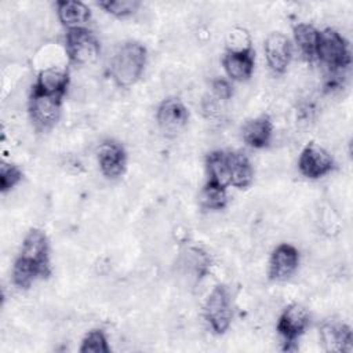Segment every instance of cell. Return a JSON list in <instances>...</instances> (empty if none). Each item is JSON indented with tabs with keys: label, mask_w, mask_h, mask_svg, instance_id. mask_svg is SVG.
I'll list each match as a JSON object with an SVG mask.
<instances>
[{
	"label": "cell",
	"mask_w": 353,
	"mask_h": 353,
	"mask_svg": "<svg viewBox=\"0 0 353 353\" xmlns=\"http://www.w3.org/2000/svg\"><path fill=\"white\" fill-rule=\"evenodd\" d=\"M146 57V48L139 41L128 40L121 43L110 58V77L120 87L135 84L143 73Z\"/></svg>",
	"instance_id": "cell-1"
},
{
	"label": "cell",
	"mask_w": 353,
	"mask_h": 353,
	"mask_svg": "<svg viewBox=\"0 0 353 353\" xmlns=\"http://www.w3.org/2000/svg\"><path fill=\"white\" fill-rule=\"evenodd\" d=\"M316 59L331 72H341L352 63V54L346 39L335 29L327 28L319 32Z\"/></svg>",
	"instance_id": "cell-2"
},
{
	"label": "cell",
	"mask_w": 353,
	"mask_h": 353,
	"mask_svg": "<svg viewBox=\"0 0 353 353\" xmlns=\"http://www.w3.org/2000/svg\"><path fill=\"white\" fill-rule=\"evenodd\" d=\"M65 50L72 63L85 66L98 59L101 46L97 36L88 28L81 26L66 30Z\"/></svg>",
	"instance_id": "cell-3"
},
{
	"label": "cell",
	"mask_w": 353,
	"mask_h": 353,
	"mask_svg": "<svg viewBox=\"0 0 353 353\" xmlns=\"http://www.w3.org/2000/svg\"><path fill=\"white\" fill-rule=\"evenodd\" d=\"M204 317L211 330L221 335L228 331L233 317L229 290L223 284L215 285L204 303Z\"/></svg>",
	"instance_id": "cell-4"
},
{
	"label": "cell",
	"mask_w": 353,
	"mask_h": 353,
	"mask_svg": "<svg viewBox=\"0 0 353 353\" xmlns=\"http://www.w3.org/2000/svg\"><path fill=\"white\" fill-rule=\"evenodd\" d=\"M19 258L33 265L41 277H47L50 268V245L46 233L40 229H30L22 243Z\"/></svg>",
	"instance_id": "cell-5"
},
{
	"label": "cell",
	"mask_w": 353,
	"mask_h": 353,
	"mask_svg": "<svg viewBox=\"0 0 353 353\" xmlns=\"http://www.w3.org/2000/svg\"><path fill=\"white\" fill-rule=\"evenodd\" d=\"M335 167L331 154L314 142H309L298 159L299 172L309 179H319L330 174Z\"/></svg>",
	"instance_id": "cell-6"
},
{
	"label": "cell",
	"mask_w": 353,
	"mask_h": 353,
	"mask_svg": "<svg viewBox=\"0 0 353 353\" xmlns=\"http://www.w3.org/2000/svg\"><path fill=\"white\" fill-rule=\"evenodd\" d=\"M62 97L32 91L29 99V114L33 124L40 130L51 128L59 119Z\"/></svg>",
	"instance_id": "cell-7"
},
{
	"label": "cell",
	"mask_w": 353,
	"mask_h": 353,
	"mask_svg": "<svg viewBox=\"0 0 353 353\" xmlns=\"http://www.w3.org/2000/svg\"><path fill=\"white\" fill-rule=\"evenodd\" d=\"M310 321V314L301 303L288 305L279 317L277 331L284 339L285 345L295 343V341L305 332Z\"/></svg>",
	"instance_id": "cell-8"
},
{
	"label": "cell",
	"mask_w": 353,
	"mask_h": 353,
	"mask_svg": "<svg viewBox=\"0 0 353 353\" xmlns=\"http://www.w3.org/2000/svg\"><path fill=\"white\" fill-rule=\"evenodd\" d=\"M299 265V251L288 243L279 244L270 254L269 277L276 281L287 280Z\"/></svg>",
	"instance_id": "cell-9"
},
{
	"label": "cell",
	"mask_w": 353,
	"mask_h": 353,
	"mask_svg": "<svg viewBox=\"0 0 353 353\" xmlns=\"http://www.w3.org/2000/svg\"><path fill=\"white\" fill-rule=\"evenodd\" d=\"M263 51L269 68L274 73H284L292 58L290 39L281 32H273L266 37Z\"/></svg>",
	"instance_id": "cell-10"
},
{
	"label": "cell",
	"mask_w": 353,
	"mask_h": 353,
	"mask_svg": "<svg viewBox=\"0 0 353 353\" xmlns=\"http://www.w3.org/2000/svg\"><path fill=\"white\" fill-rule=\"evenodd\" d=\"M97 157H98L101 172L106 178L114 179L125 171L127 153L124 148L114 141L102 142L98 148Z\"/></svg>",
	"instance_id": "cell-11"
},
{
	"label": "cell",
	"mask_w": 353,
	"mask_h": 353,
	"mask_svg": "<svg viewBox=\"0 0 353 353\" xmlns=\"http://www.w3.org/2000/svg\"><path fill=\"white\" fill-rule=\"evenodd\" d=\"M320 341L327 352H352L353 335L347 324L330 320L320 327Z\"/></svg>",
	"instance_id": "cell-12"
},
{
	"label": "cell",
	"mask_w": 353,
	"mask_h": 353,
	"mask_svg": "<svg viewBox=\"0 0 353 353\" xmlns=\"http://www.w3.org/2000/svg\"><path fill=\"white\" fill-rule=\"evenodd\" d=\"M156 119L163 131L175 132L188 123L189 112L181 99L167 98L159 105Z\"/></svg>",
	"instance_id": "cell-13"
},
{
	"label": "cell",
	"mask_w": 353,
	"mask_h": 353,
	"mask_svg": "<svg viewBox=\"0 0 353 353\" xmlns=\"http://www.w3.org/2000/svg\"><path fill=\"white\" fill-rule=\"evenodd\" d=\"M222 65L230 80L245 81L252 76L255 52L252 48L243 51H226L222 58Z\"/></svg>",
	"instance_id": "cell-14"
},
{
	"label": "cell",
	"mask_w": 353,
	"mask_h": 353,
	"mask_svg": "<svg viewBox=\"0 0 353 353\" xmlns=\"http://www.w3.org/2000/svg\"><path fill=\"white\" fill-rule=\"evenodd\" d=\"M69 85V72L65 68L51 66L47 69H43L33 84L32 91L48 94V95H57L63 97Z\"/></svg>",
	"instance_id": "cell-15"
},
{
	"label": "cell",
	"mask_w": 353,
	"mask_h": 353,
	"mask_svg": "<svg viewBox=\"0 0 353 353\" xmlns=\"http://www.w3.org/2000/svg\"><path fill=\"white\" fill-rule=\"evenodd\" d=\"M243 139L244 142L254 148V149H262L269 146L273 135V124L269 116H259L255 119L248 120L243 125Z\"/></svg>",
	"instance_id": "cell-16"
},
{
	"label": "cell",
	"mask_w": 353,
	"mask_h": 353,
	"mask_svg": "<svg viewBox=\"0 0 353 353\" xmlns=\"http://www.w3.org/2000/svg\"><path fill=\"white\" fill-rule=\"evenodd\" d=\"M57 15L66 29L81 28L91 18V11L87 4L77 0H58L57 1Z\"/></svg>",
	"instance_id": "cell-17"
},
{
	"label": "cell",
	"mask_w": 353,
	"mask_h": 353,
	"mask_svg": "<svg viewBox=\"0 0 353 353\" xmlns=\"http://www.w3.org/2000/svg\"><path fill=\"white\" fill-rule=\"evenodd\" d=\"M230 185L237 189H245L252 183L254 168L248 157L241 152H228Z\"/></svg>",
	"instance_id": "cell-18"
},
{
	"label": "cell",
	"mask_w": 353,
	"mask_h": 353,
	"mask_svg": "<svg viewBox=\"0 0 353 353\" xmlns=\"http://www.w3.org/2000/svg\"><path fill=\"white\" fill-rule=\"evenodd\" d=\"M205 170L208 176L207 182H211L223 188L230 185L228 152L225 150L211 152L205 159Z\"/></svg>",
	"instance_id": "cell-19"
},
{
	"label": "cell",
	"mask_w": 353,
	"mask_h": 353,
	"mask_svg": "<svg viewBox=\"0 0 353 353\" xmlns=\"http://www.w3.org/2000/svg\"><path fill=\"white\" fill-rule=\"evenodd\" d=\"M319 32L310 23H298L294 26V40L302 57L312 62L316 59V50L319 41Z\"/></svg>",
	"instance_id": "cell-20"
},
{
	"label": "cell",
	"mask_w": 353,
	"mask_h": 353,
	"mask_svg": "<svg viewBox=\"0 0 353 353\" xmlns=\"http://www.w3.org/2000/svg\"><path fill=\"white\" fill-rule=\"evenodd\" d=\"M200 204L207 210H223L228 204L226 188L207 182L200 192Z\"/></svg>",
	"instance_id": "cell-21"
},
{
	"label": "cell",
	"mask_w": 353,
	"mask_h": 353,
	"mask_svg": "<svg viewBox=\"0 0 353 353\" xmlns=\"http://www.w3.org/2000/svg\"><path fill=\"white\" fill-rule=\"evenodd\" d=\"M41 277L40 272L19 256L12 266V281L19 288H29L36 279Z\"/></svg>",
	"instance_id": "cell-22"
},
{
	"label": "cell",
	"mask_w": 353,
	"mask_h": 353,
	"mask_svg": "<svg viewBox=\"0 0 353 353\" xmlns=\"http://www.w3.org/2000/svg\"><path fill=\"white\" fill-rule=\"evenodd\" d=\"M183 265H186V268L194 273V277L200 280L208 272L210 258L201 248L192 247L185 255Z\"/></svg>",
	"instance_id": "cell-23"
},
{
	"label": "cell",
	"mask_w": 353,
	"mask_h": 353,
	"mask_svg": "<svg viewBox=\"0 0 353 353\" xmlns=\"http://www.w3.org/2000/svg\"><path fill=\"white\" fill-rule=\"evenodd\" d=\"M81 353H109L110 346L108 338L102 330L90 331L81 341Z\"/></svg>",
	"instance_id": "cell-24"
},
{
	"label": "cell",
	"mask_w": 353,
	"mask_h": 353,
	"mask_svg": "<svg viewBox=\"0 0 353 353\" xmlns=\"http://www.w3.org/2000/svg\"><path fill=\"white\" fill-rule=\"evenodd\" d=\"M98 6L110 15L123 18L134 14L139 8L141 3L137 0H103L99 1Z\"/></svg>",
	"instance_id": "cell-25"
},
{
	"label": "cell",
	"mask_w": 353,
	"mask_h": 353,
	"mask_svg": "<svg viewBox=\"0 0 353 353\" xmlns=\"http://www.w3.org/2000/svg\"><path fill=\"white\" fill-rule=\"evenodd\" d=\"M23 174L21 168L11 163H1L0 165V190L6 193L11 190L15 185H18L22 179Z\"/></svg>",
	"instance_id": "cell-26"
},
{
	"label": "cell",
	"mask_w": 353,
	"mask_h": 353,
	"mask_svg": "<svg viewBox=\"0 0 353 353\" xmlns=\"http://www.w3.org/2000/svg\"><path fill=\"white\" fill-rule=\"evenodd\" d=\"M250 48H252L251 39L244 29H233L228 33L226 51H243Z\"/></svg>",
	"instance_id": "cell-27"
},
{
	"label": "cell",
	"mask_w": 353,
	"mask_h": 353,
	"mask_svg": "<svg viewBox=\"0 0 353 353\" xmlns=\"http://www.w3.org/2000/svg\"><path fill=\"white\" fill-rule=\"evenodd\" d=\"M212 92L218 99H229L233 94V88L228 79L216 77L212 80Z\"/></svg>",
	"instance_id": "cell-28"
}]
</instances>
